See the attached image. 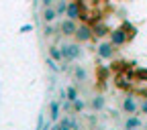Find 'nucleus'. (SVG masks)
Segmentation results:
<instances>
[{
  "instance_id": "obj_26",
  "label": "nucleus",
  "mask_w": 147,
  "mask_h": 130,
  "mask_svg": "<svg viewBox=\"0 0 147 130\" xmlns=\"http://www.w3.org/2000/svg\"><path fill=\"white\" fill-rule=\"evenodd\" d=\"M61 130H71V128H61Z\"/></svg>"
},
{
  "instance_id": "obj_9",
  "label": "nucleus",
  "mask_w": 147,
  "mask_h": 130,
  "mask_svg": "<svg viewBox=\"0 0 147 130\" xmlns=\"http://www.w3.org/2000/svg\"><path fill=\"white\" fill-rule=\"evenodd\" d=\"M125 128H127V130H137V128H141V118H139L137 114H131V116L125 120Z\"/></svg>"
},
{
  "instance_id": "obj_27",
  "label": "nucleus",
  "mask_w": 147,
  "mask_h": 130,
  "mask_svg": "<svg viewBox=\"0 0 147 130\" xmlns=\"http://www.w3.org/2000/svg\"><path fill=\"white\" fill-rule=\"evenodd\" d=\"M35 2H37V0H35Z\"/></svg>"
},
{
  "instance_id": "obj_14",
  "label": "nucleus",
  "mask_w": 147,
  "mask_h": 130,
  "mask_svg": "<svg viewBox=\"0 0 147 130\" xmlns=\"http://www.w3.org/2000/svg\"><path fill=\"white\" fill-rule=\"evenodd\" d=\"M67 6H69V2H67V0H59V2H57V8H55V10H57V16L67 14Z\"/></svg>"
},
{
  "instance_id": "obj_17",
  "label": "nucleus",
  "mask_w": 147,
  "mask_h": 130,
  "mask_svg": "<svg viewBox=\"0 0 147 130\" xmlns=\"http://www.w3.org/2000/svg\"><path fill=\"white\" fill-rule=\"evenodd\" d=\"M71 108H74V110H76V112H82V110L86 108V102H84L82 98H78L76 102H71Z\"/></svg>"
},
{
  "instance_id": "obj_22",
  "label": "nucleus",
  "mask_w": 147,
  "mask_h": 130,
  "mask_svg": "<svg viewBox=\"0 0 147 130\" xmlns=\"http://www.w3.org/2000/svg\"><path fill=\"white\" fill-rule=\"evenodd\" d=\"M53 33H55V29L51 27V23H49V25H45V37H51Z\"/></svg>"
},
{
  "instance_id": "obj_3",
  "label": "nucleus",
  "mask_w": 147,
  "mask_h": 130,
  "mask_svg": "<svg viewBox=\"0 0 147 130\" xmlns=\"http://www.w3.org/2000/svg\"><path fill=\"white\" fill-rule=\"evenodd\" d=\"M74 37H76V41H78V43H86V41H90L92 37H94V31H92L88 25H80Z\"/></svg>"
},
{
  "instance_id": "obj_13",
  "label": "nucleus",
  "mask_w": 147,
  "mask_h": 130,
  "mask_svg": "<svg viewBox=\"0 0 147 130\" xmlns=\"http://www.w3.org/2000/svg\"><path fill=\"white\" fill-rule=\"evenodd\" d=\"M94 37H104V35H110V29L104 25V23H98V25H94Z\"/></svg>"
},
{
  "instance_id": "obj_25",
  "label": "nucleus",
  "mask_w": 147,
  "mask_h": 130,
  "mask_svg": "<svg viewBox=\"0 0 147 130\" xmlns=\"http://www.w3.org/2000/svg\"><path fill=\"white\" fill-rule=\"evenodd\" d=\"M51 2H53V0H43V6H45V8H49V4H51Z\"/></svg>"
},
{
  "instance_id": "obj_19",
  "label": "nucleus",
  "mask_w": 147,
  "mask_h": 130,
  "mask_svg": "<svg viewBox=\"0 0 147 130\" xmlns=\"http://www.w3.org/2000/svg\"><path fill=\"white\" fill-rule=\"evenodd\" d=\"M74 75H76V79L84 81V79H86V69H84V67H76V69H74Z\"/></svg>"
},
{
  "instance_id": "obj_24",
  "label": "nucleus",
  "mask_w": 147,
  "mask_h": 130,
  "mask_svg": "<svg viewBox=\"0 0 147 130\" xmlns=\"http://www.w3.org/2000/svg\"><path fill=\"white\" fill-rule=\"evenodd\" d=\"M27 31H33V25H25V27L21 29V33H27Z\"/></svg>"
},
{
  "instance_id": "obj_11",
  "label": "nucleus",
  "mask_w": 147,
  "mask_h": 130,
  "mask_svg": "<svg viewBox=\"0 0 147 130\" xmlns=\"http://www.w3.org/2000/svg\"><path fill=\"white\" fill-rule=\"evenodd\" d=\"M55 18H57V10H55V8H45L43 10V21H45V25H49V23H53L55 21Z\"/></svg>"
},
{
  "instance_id": "obj_5",
  "label": "nucleus",
  "mask_w": 147,
  "mask_h": 130,
  "mask_svg": "<svg viewBox=\"0 0 147 130\" xmlns=\"http://www.w3.org/2000/svg\"><path fill=\"white\" fill-rule=\"evenodd\" d=\"M96 53H98V57L100 59H113L115 57V45L113 43H100L98 45V49H96Z\"/></svg>"
},
{
  "instance_id": "obj_28",
  "label": "nucleus",
  "mask_w": 147,
  "mask_h": 130,
  "mask_svg": "<svg viewBox=\"0 0 147 130\" xmlns=\"http://www.w3.org/2000/svg\"><path fill=\"white\" fill-rule=\"evenodd\" d=\"M125 130H127V128H125Z\"/></svg>"
},
{
  "instance_id": "obj_21",
  "label": "nucleus",
  "mask_w": 147,
  "mask_h": 130,
  "mask_svg": "<svg viewBox=\"0 0 147 130\" xmlns=\"http://www.w3.org/2000/svg\"><path fill=\"white\" fill-rule=\"evenodd\" d=\"M137 79H147V69H137Z\"/></svg>"
},
{
  "instance_id": "obj_8",
  "label": "nucleus",
  "mask_w": 147,
  "mask_h": 130,
  "mask_svg": "<svg viewBox=\"0 0 147 130\" xmlns=\"http://www.w3.org/2000/svg\"><path fill=\"white\" fill-rule=\"evenodd\" d=\"M59 110H61V102H57V100L49 102V118H51V122L59 120Z\"/></svg>"
},
{
  "instance_id": "obj_1",
  "label": "nucleus",
  "mask_w": 147,
  "mask_h": 130,
  "mask_svg": "<svg viewBox=\"0 0 147 130\" xmlns=\"http://www.w3.org/2000/svg\"><path fill=\"white\" fill-rule=\"evenodd\" d=\"M61 55H63V61H76L78 57H82V49H80V43L63 45V47H61Z\"/></svg>"
},
{
  "instance_id": "obj_2",
  "label": "nucleus",
  "mask_w": 147,
  "mask_h": 130,
  "mask_svg": "<svg viewBox=\"0 0 147 130\" xmlns=\"http://www.w3.org/2000/svg\"><path fill=\"white\" fill-rule=\"evenodd\" d=\"M108 37H110V43H113L115 47H123V45H127V41H129V37H127V33L123 31V27L113 29Z\"/></svg>"
},
{
  "instance_id": "obj_6",
  "label": "nucleus",
  "mask_w": 147,
  "mask_h": 130,
  "mask_svg": "<svg viewBox=\"0 0 147 130\" xmlns=\"http://www.w3.org/2000/svg\"><path fill=\"white\" fill-rule=\"evenodd\" d=\"M59 31L63 33V37L76 35V31H78V25H76V21H71V18H65V21H61V25H59Z\"/></svg>"
},
{
  "instance_id": "obj_20",
  "label": "nucleus",
  "mask_w": 147,
  "mask_h": 130,
  "mask_svg": "<svg viewBox=\"0 0 147 130\" xmlns=\"http://www.w3.org/2000/svg\"><path fill=\"white\" fill-rule=\"evenodd\" d=\"M71 124H74V122H71L69 118H61V120H59V126H61V128H71Z\"/></svg>"
},
{
  "instance_id": "obj_12",
  "label": "nucleus",
  "mask_w": 147,
  "mask_h": 130,
  "mask_svg": "<svg viewBox=\"0 0 147 130\" xmlns=\"http://www.w3.org/2000/svg\"><path fill=\"white\" fill-rule=\"evenodd\" d=\"M47 49H49V57H51V59H55L57 63L63 59V55H61V47H57V45H51V47H47Z\"/></svg>"
},
{
  "instance_id": "obj_18",
  "label": "nucleus",
  "mask_w": 147,
  "mask_h": 130,
  "mask_svg": "<svg viewBox=\"0 0 147 130\" xmlns=\"http://www.w3.org/2000/svg\"><path fill=\"white\" fill-rule=\"evenodd\" d=\"M45 63H47V67H49L51 71H61V67L57 65V61L51 59V57H47V59H45Z\"/></svg>"
},
{
  "instance_id": "obj_15",
  "label": "nucleus",
  "mask_w": 147,
  "mask_h": 130,
  "mask_svg": "<svg viewBox=\"0 0 147 130\" xmlns=\"http://www.w3.org/2000/svg\"><path fill=\"white\" fill-rule=\"evenodd\" d=\"M104 104H106V100H104L102 96H96L94 100H92V108H94V110H102Z\"/></svg>"
},
{
  "instance_id": "obj_7",
  "label": "nucleus",
  "mask_w": 147,
  "mask_h": 130,
  "mask_svg": "<svg viewBox=\"0 0 147 130\" xmlns=\"http://www.w3.org/2000/svg\"><path fill=\"white\" fill-rule=\"evenodd\" d=\"M137 102H135V98L133 96H127L125 100H123V112H127V114H137Z\"/></svg>"
},
{
  "instance_id": "obj_10",
  "label": "nucleus",
  "mask_w": 147,
  "mask_h": 130,
  "mask_svg": "<svg viewBox=\"0 0 147 130\" xmlns=\"http://www.w3.org/2000/svg\"><path fill=\"white\" fill-rule=\"evenodd\" d=\"M123 31L127 33V37H129V41H133L135 37H137V27L133 25V23H129V21H123Z\"/></svg>"
},
{
  "instance_id": "obj_23",
  "label": "nucleus",
  "mask_w": 147,
  "mask_h": 130,
  "mask_svg": "<svg viewBox=\"0 0 147 130\" xmlns=\"http://www.w3.org/2000/svg\"><path fill=\"white\" fill-rule=\"evenodd\" d=\"M141 112L147 116V98H145V100H143V104H141Z\"/></svg>"
},
{
  "instance_id": "obj_16",
  "label": "nucleus",
  "mask_w": 147,
  "mask_h": 130,
  "mask_svg": "<svg viewBox=\"0 0 147 130\" xmlns=\"http://www.w3.org/2000/svg\"><path fill=\"white\" fill-rule=\"evenodd\" d=\"M65 91H67V102H76V100H78V91H76V87H74V85L65 87Z\"/></svg>"
},
{
  "instance_id": "obj_4",
  "label": "nucleus",
  "mask_w": 147,
  "mask_h": 130,
  "mask_svg": "<svg viewBox=\"0 0 147 130\" xmlns=\"http://www.w3.org/2000/svg\"><path fill=\"white\" fill-rule=\"evenodd\" d=\"M67 18H71V21H78V18H84L82 16V2L80 0H71L69 6H67Z\"/></svg>"
}]
</instances>
